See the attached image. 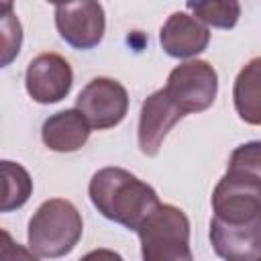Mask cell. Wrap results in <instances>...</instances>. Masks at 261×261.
<instances>
[{
    "label": "cell",
    "instance_id": "obj_1",
    "mask_svg": "<svg viewBox=\"0 0 261 261\" xmlns=\"http://www.w3.org/2000/svg\"><path fill=\"white\" fill-rule=\"evenodd\" d=\"M94 208L128 230H139L145 218L161 204L157 192L122 167L98 169L88 186Z\"/></svg>",
    "mask_w": 261,
    "mask_h": 261
},
{
    "label": "cell",
    "instance_id": "obj_2",
    "mask_svg": "<svg viewBox=\"0 0 261 261\" xmlns=\"http://www.w3.org/2000/svg\"><path fill=\"white\" fill-rule=\"evenodd\" d=\"M84 232L80 210L63 198L43 202L29 220V249L43 259H59L75 249Z\"/></svg>",
    "mask_w": 261,
    "mask_h": 261
},
{
    "label": "cell",
    "instance_id": "obj_3",
    "mask_svg": "<svg viewBox=\"0 0 261 261\" xmlns=\"http://www.w3.org/2000/svg\"><path fill=\"white\" fill-rule=\"evenodd\" d=\"M143 261H194L190 218L173 204H159L137 230Z\"/></svg>",
    "mask_w": 261,
    "mask_h": 261
},
{
    "label": "cell",
    "instance_id": "obj_4",
    "mask_svg": "<svg viewBox=\"0 0 261 261\" xmlns=\"http://www.w3.org/2000/svg\"><path fill=\"white\" fill-rule=\"evenodd\" d=\"M163 90L184 114L204 112L216 100L218 73L204 59H190L169 71Z\"/></svg>",
    "mask_w": 261,
    "mask_h": 261
},
{
    "label": "cell",
    "instance_id": "obj_5",
    "mask_svg": "<svg viewBox=\"0 0 261 261\" xmlns=\"http://www.w3.org/2000/svg\"><path fill=\"white\" fill-rule=\"evenodd\" d=\"M214 218L245 222L261 212V181L247 171L226 169L212 192Z\"/></svg>",
    "mask_w": 261,
    "mask_h": 261
},
{
    "label": "cell",
    "instance_id": "obj_6",
    "mask_svg": "<svg viewBox=\"0 0 261 261\" xmlns=\"http://www.w3.org/2000/svg\"><path fill=\"white\" fill-rule=\"evenodd\" d=\"M75 108L94 130H106L124 120L128 112V92L112 77H94L77 94Z\"/></svg>",
    "mask_w": 261,
    "mask_h": 261
},
{
    "label": "cell",
    "instance_id": "obj_7",
    "mask_svg": "<svg viewBox=\"0 0 261 261\" xmlns=\"http://www.w3.org/2000/svg\"><path fill=\"white\" fill-rule=\"evenodd\" d=\"M55 27L59 37L73 49L88 51L100 45L106 31V16L100 2L80 0L55 4Z\"/></svg>",
    "mask_w": 261,
    "mask_h": 261
},
{
    "label": "cell",
    "instance_id": "obj_8",
    "mask_svg": "<svg viewBox=\"0 0 261 261\" xmlns=\"http://www.w3.org/2000/svg\"><path fill=\"white\" fill-rule=\"evenodd\" d=\"M71 65L59 53H41L29 61L24 71V88L37 104L61 102L71 92Z\"/></svg>",
    "mask_w": 261,
    "mask_h": 261
},
{
    "label": "cell",
    "instance_id": "obj_9",
    "mask_svg": "<svg viewBox=\"0 0 261 261\" xmlns=\"http://www.w3.org/2000/svg\"><path fill=\"white\" fill-rule=\"evenodd\" d=\"M210 245L224 261L261 259V212L245 222H224L212 216Z\"/></svg>",
    "mask_w": 261,
    "mask_h": 261
},
{
    "label": "cell",
    "instance_id": "obj_10",
    "mask_svg": "<svg viewBox=\"0 0 261 261\" xmlns=\"http://www.w3.org/2000/svg\"><path fill=\"white\" fill-rule=\"evenodd\" d=\"M186 114L173 104V100L165 94V90H155L149 94L139 112V130L137 141L139 149L147 157H155L167 137V133L179 122Z\"/></svg>",
    "mask_w": 261,
    "mask_h": 261
},
{
    "label": "cell",
    "instance_id": "obj_11",
    "mask_svg": "<svg viewBox=\"0 0 261 261\" xmlns=\"http://www.w3.org/2000/svg\"><path fill=\"white\" fill-rule=\"evenodd\" d=\"M210 31L204 22L188 12H173L167 16L159 31V45L161 49L175 59L196 57L208 47Z\"/></svg>",
    "mask_w": 261,
    "mask_h": 261
},
{
    "label": "cell",
    "instance_id": "obj_12",
    "mask_svg": "<svg viewBox=\"0 0 261 261\" xmlns=\"http://www.w3.org/2000/svg\"><path fill=\"white\" fill-rule=\"evenodd\" d=\"M92 126L77 108H67L51 114L41 128L45 147L57 153H73L82 149L90 139Z\"/></svg>",
    "mask_w": 261,
    "mask_h": 261
},
{
    "label": "cell",
    "instance_id": "obj_13",
    "mask_svg": "<svg viewBox=\"0 0 261 261\" xmlns=\"http://www.w3.org/2000/svg\"><path fill=\"white\" fill-rule=\"evenodd\" d=\"M232 102L243 122L261 126V57H253L237 73Z\"/></svg>",
    "mask_w": 261,
    "mask_h": 261
},
{
    "label": "cell",
    "instance_id": "obj_14",
    "mask_svg": "<svg viewBox=\"0 0 261 261\" xmlns=\"http://www.w3.org/2000/svg\"><path fill=\"white\" fill-rule=\"evenodd\" d=\"M2 177H4V196H2L0 210L12 212V210L22 208L33 194V179H31L29 171L20 163L4 159L2 161Z\"/></svg>",
    "mask_w": 261,
    "mask_h": 261
},
{
    "label": "cell",
    "instance_id": "obj_15",
    "mask_svg": "<svg viewBox=\"0 0 261 261\" xmlns=\"http://www.w3.org/2000/svg\"><path fill=\"white\" fill-rule=\"evenodd\" d=\"M186 8L200 22L214 29H232L241 16V4L234 0H204L188 2Z\"/></svg>",
    "mask_w": 261,
    "mask_h": 261
},
{
    "label": "cell",
    "instance_id": "obj_16",
    "mask_svg": "<svg viewBox=\"0 0 261 261\" xmlns=\"http://www.w3.org/2000/svg\"><path fill=\"white\" fill-rule=\"evenodd\" d=\"M0 41H2V57H0V65L6 67L10 65V61L18 55L20 45H22V27L12 10L10 2L2 4V12H0Z\"/></svg>",
    "mask_w": 261,
    "mask_h": 261
},
{
    "label": "cell",
    "instance_id": "obj_17",
    "mask_svg": "<svg viewBox=\"0 0 261 261\" xmlns=\"http://www.w3.org/2000/svg\"><path fill=\"white\" fill-rule=\"evenodd\" d=\"M228 169H241V171L253 173L261 181V141L239 145L230 155Z\"/></svg>",
    "mask_w": 261,
    "mask_h": 261
},
{
    "label": "cell",
    "instance_id": "obj_18",
    "mask_svg": "<svg viewBox=\"0 0 261 261\" xmlns=\"http://www.w3.org/2000/svg\"><path fill=\"white\" fill-rule=\"evenodd\" d=\"M2 239L4 241L0 247V261H39V255H35L20 243H14L8 230H2Z\"/></svg>",
    "mask_w": 261,
    "mask_h": 261
},
{
    "label": "cell",
    "instance_id": "obj_19",
    "mask_svg": "<svg viewBox=\"0 0 261 261\" xmlns=\"http://www.w3.org/2000/svg\"><path fill=\"white\" fill-rule=\"evenodd\" d=\"M80 261H124L120 257V253L112 251V249H94L90 253H86Z\"/></svg>",
    "mask_w": 261,
    "mask_h": 261
},
{
    "label": "cell",
    "instance_id": "obj_20",
    "mask_svg": "<svg viewBox=\"0 0 261 261\" xmlns=\"http://www.w3.org/2000/svg\"><path fill=\"white\" fill-rule=\"evenodd\" d=\"M259 261H261V259H259Z\"/></svg>",
    "mask_w": 261,
    "mask_h": 261
}]
</instances>
